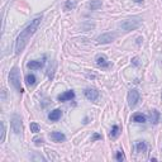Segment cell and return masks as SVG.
I'll return each instance as SVG.
<instances>
[{
	"instance_id": "1",
	"label": "cell",
	"mask_w": 162,
	"mask_h": 162,
	"mask_svg": "<svg viewBox=\"0 0 162 162\" xmlns=\"http://www.w3.org/2000/svg\"><path fill=\"white\" fill-rule=\"evenodd\" d=\"M41 20H42L41 17L33 19L32 22H30L28 26L19 33V36L17 37V41H15V54H19L24 50V47L27 46V43H28V41L30 39V37H32L33 34L36 33V30L38 29Z\"/></svg>"
},
{
	"instance_id": "2",
	"label": "cell",
	"mask_w": 162,
	"mask_h": 162,
	"mask_svg": "<svg viewBox=\"0 0 162 162\" xmlns=\"http://www.w3.org/2000/svg\"><path fill=\"white\" fill-rule=\"evenodd\" d=\"M141 23H142V20H141L139 17H132V18H128V19H124L123 22L119 23V28L124 30V32H130V30H134L137 28H139Z\"/></svg>"
},
{
	"instance_id": "3",
	"label": "cell",
	"mask_w": 162,
	"mask_h": 162,
	"mask_svg": "<svg viewBox=\"0 0 162 162\" xmlns=\"http://www.w3.org/2000/svg\"><path fill=\"white\" fill-rule=\"evenodd\" d=\"M9 82L13 85V88L15 89L18 92H22L24 91L23 90V88H22V85H20V75H19V68L17 67V66H14L10 70V72H9Z\"/></svg>"
},
{
	"instance_id": "4",
	"label": "cell",
	"mask_w": 162,
	"mask_h": 162,
	"mask_svg": "<svg viewBox=\"0 0 162 162\" xmlns=\"http://www.w3.org/2000/svg\"><path fill=\"white\" fill-rule=\"evenodd\" d=\"M10 125L12 129L15 134H22L23 133V124H22V119L18 115H13L12 120H10Z\"/></svg>"
},
{
	"instance_id": "5",
	"label": "cell",
	"mask_w": 162,
	"mask_h": 162,
	"mask_svg": "<svg viewBox=\"0 0 162 162\" xmlns=\"http://www.w3.org/2000/svg\"><path fill=\"white\" fill-rule=\"evenodd\" d=\"M127 100H128L129 108H134V106L138 104V101H139V92H138V90L132 89V90L128 92V98H127Z\"/></svg>"
},
{
	"instance_id": "6",
	"label": "cell",
	"mask_w": 162,
	"mask_h": 162,
	"mask_svg": "<svg viewBox=\"0 0 162 162\" xmlns=\"http://www.w3.org/2000/svg\"><path fill=\"white\" fill-rule=\"evenodd\" d=\"M114 39H115L114 33H104V34H101V36H99L96 41H98V43H100V44H106V43L113 42Z\"/></svg>"
},
{
	"instance_id": "7",
	"label": "cell",
	"mask_w": 162,
	"mask_h": 162,
	"mask_svg": "<svg viewBox=\"0 0 162 162\" xmlns=\"http://www.w3.org/2000/svg\"><path fill=\"white\" fill-rule=\"evenodd\" d=\"M84 94L86 96V99H89L90 101H96L99 99V91L96 90V89H92V88L85 89Z\"/></svg>"
},
{
	"instance_id": "8",
	"label": "cell",
	"mask_w": 162,
	"mask_h": 162,
	"mask_svg": "<svg viewBox=\"0 0 162 162\" xmlns=\"http://www.w3.org/2000/svg\"><path fill=\"white\" fill-rule=\"evenodd\" d=\"M96 65L101 68H109L110 67V62L108 61V58H106L104 54H99V56L96 57Z\"/></svg>"
},
{
	"instance_id": "9",
	"label": "cell",
	"mask_w": 162,
	"mask_h": 162,
	"mask_svg": "<svg viewBox=\"0 0 162 162\" xmlns=\"http://www.w3.org/2000/svg\"><path fill=\"white\" fill-rule=\"evenodd\" d=\"M75 98V92L72 90H68V91H65L63 94H60L57 96V100L58 101H68V100H72Z\"/></svg>"
},
{
	"instance_id": "10",
	"label": "cell",
	"mask_w": 162,
	"mask_h": 162,
	"mask_svg": "<svg viewBox=\"0 0 162 162\" xmlns=\"http://www.w3.org/2000/svg\"><path fill=\"white\" fill-rule=\"evenodd\" d=\"M44 65V58L43 60H34V61H30L27 63V67L30 68V70H39L42 68Z\"/></svg>"
},
{
	"instance_id": "11",
	"label": "cell",
	"mask_w": 162,
	"mask_h": 162,
	"mask_svg": "<svg viewBox=\"0 0 162 162\" xmlns=\"http://www.w3.org/2000/svg\"><path fill=\"white\" fill-rule=\"evenodd\" d=\"M50 137H51V139H52L53 142H57V143L66 141V136H65L63 133H61V132H52L50 134Z\"/></svg>"
},
{
	"instance_id": "12",
	"label": "cell",
	"mask_w": 162,
	"mask_h": 162,
	"mask_svg": "<svg viewBox=\"0 0 162 162\" xmlns=\"http://www.w3.org/2000/svg\"><path fill=\"white\" fill-rule=\"evenodd\" d=\"M61 115H62V112L60 109H54L52 110V112L48 114V119L51 120V122H57L58 119L61 118Z\"/></svg>"
},
{
	"instance_id": "13",
	"label": "cell",
	"mask_w": 162,
	"mask_h": 162,
	"mask_svg": "<svg viewBox=\"0 0 162 162\" xmlns=\"http://www.w3.org/2000/svg\"><path fill=\"white\" fill-rule=\"evenodd\" d=\"M136 151L138 153H142V152H146L147 151V144L144 141H137L136 142Z\"/></svg>"
},
{
	"instance_id": "14",
	"label": "cell",
	"mask_w": 162,
	"mask_h": 162,
	"mask_svg": "<svg viewBox=\"0 0 162 162\" xmlns=\"http://www.w3.org/2000/svg\"><path fill=\"white\" fill-rule=\"evenodd\" d=\"M132 119H133V122H136V123H144L146 122V115H143L142 113H136L133 117H132Z\"/></svg>"
},
{
	"instance_id": "15",
	"label": "cell",
	"mask_w": 162,
	"mask_h": 162,
	"mask_svg": "<svg viewBox=\"0 0 162 162\" xmlns=\"http://www.w3.org/2000/svg\"><path fill=\"white\" fill-rule=\"evenodd\" d=\"M36 81H37V79H36V76H34L33 74H28L26 76V84L28 86H33L34 84H36Z\"/></svg>"
},
{
	"instance_id": "16",
	"label": "cell",
	"mask_w": 162,
	"mask_h": 162,
	"mask_svg": "<svg viewBox=\"0 0 162 162\" xmlns=\"http://www.w3.org/2000/svg\"><path fill=\"white\" fill-rule=\"evenodd\" d=\"M158 119H160V113L157 112V110H152L151 112V123L153 124H157L158 123Z\"/></svg>"
},
{
	"instance_id": "17",
	"label": "cell",
	"mask_w": 162,
	"mask_h": 162,
	"mask_svg": "<svg viewBox=\"0 0 162 162\" xmlns=\"http://www.w3.org/2000/svg\"><path fill=\"white\" fill-rule=\"evenodd\" d=\"M101 8V0H92L90 3V9L91 10H98Z\"/></svg>"
},
{
	"instance_id": "18",
	"label": "cell",
	"mask_w": 162,
	"mask_h": 162,
	"mask_svg": "<svg viewBox=\"0 0 162 162\" xmlns=\"http://www.w3.org/2000/svg\"><path fill=\"white\" fill-rule=\"evenodd\" d=\"M119 136V127L117 125H113L112 130H110V138H117V137Z\"/></svg>"
},
{
	"instance_id": "19",
	"label": "cell",
	"mask_w": 162,
	"mask_h": 162,
	"mask_svg": "<svg viewBox=\"0 0 162 162\" xmlns=\"http://www.w3.org/2000/svg\"><path fill=\"white\" fill-rule=\"evenodd\" d=\"M115 160L119 161V162H122V161L125 160V156H124V152H123V151H118V152L115 153Z\"/></svg>"
},
{
	"instance_id": "20",
	"label": "cell",
	"mask_w": 162,
	"mask_h": 162,
	"mask_svg": "<svg viewBox=\"0 0 162 162\" xmlns=\"http://www.w3.org/2000/svg\"><path fill=\"white\" fill-rule=\"evenodd\" d=\"M30 132H33V133H38L39 132V125L37 123H30Z\"/></svg>"
},
{
	"instance_id": "21",
	"label": "cell",
	"mask_w": 162,
	"mask_h": 162,
	"mask_svg": "<svg viewBox=\"0 0 162 162\" xmlns=\"http://www.w3.org/2000/svg\"><path fill=\"white\" fill-rule=\"evenodd\" d=\"M75 3L74 1H70V0H68V1H66L65 3V9L66 10H70V9H72V8H75Z\"/></svg>"
},
{
	"instance_id": "22",
	"label": "cell",
	"mask_w": 162,
	"mask_h": 162,
	"mask_svg": "<svg viewBox=\"0 0 162 162\" xmlns=\"http://www.w3.org/2000/svg\"><path fill=\"white\" fill-rule=\"evenodd\" d=\"M1 138H0V142H4V139H5V124L4 122H1Z\"/></svg>"
},
{
	"instance_id": "23",
	"label": "cell",
	"mask_w": 162,
	"mask_h": 162,
	"mask_svg": "<svg viewBox=\"0 0 162 162\" xmlns=\"http://www.w3.org/2000/svg\"><path fill=\"white\" fill-rule=\"evenodd\" d=\"M33 142H34L36 146H41V144H43V139L42 138H34Z\"/></svg>"
},
{
	"instance_id": "24",
	"label": "cell",
	"mask_w": 162,
	"mask_h": 162,
	"mask_svg": "<svg viewBox=\"0 0 162 162\" xmlns=\"http://www.w3.org/2000/svg\"><path fill=\"white\" fill-rule=\"evenodd\" d=\"M96 139H101V136H100V134H98V133H95L94 134V137H92V142H94V141H96Z\"/></svg>"
},
{
	"instance_id": "25",
	"label": "cell",
	"mask_w": 162,
	"mask_h": 162,
	"mask_svg": "<svg viewBox=\"0 0 162 162\" xmlns=\"http://www.w3.org/2000/svg\"><path fill=\"white\" fill-rule=\"evenodd\" d=\"M133 63L137 66V65H138V58H133Z\"/></svg>"
},
{
	"instance_id": "26",
	"label": "cell",
	"mask_w": 162,
	"mask_h": 162,
	"mask_svg": "<svg viewBox=\"0 0 162 162\" xmlns=\"http://www.w3.org/2000/svg\"><path fill=\"white\" fill-rule=\"evenodd\" d=\"M136 3H143V0H134Z\"/></svg>"
}]
</instances>
